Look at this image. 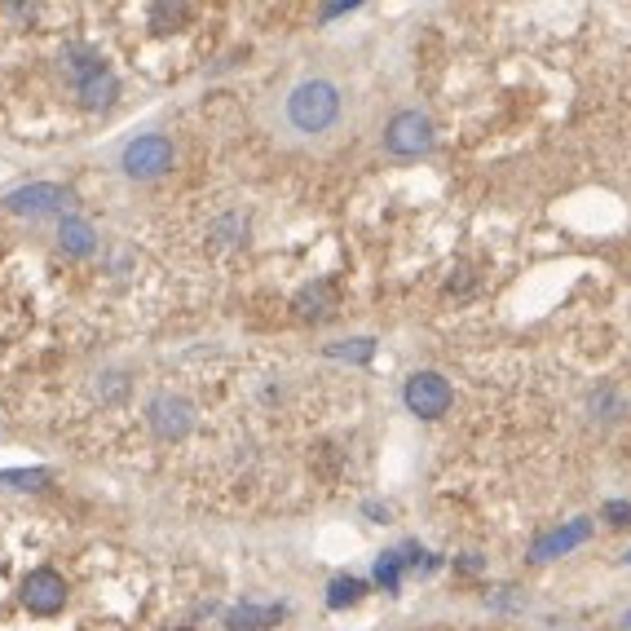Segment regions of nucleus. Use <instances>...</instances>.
Masks as SVG:
<instances>
[{"instance_id":"f257e3e1","label":"nucleus","mask_w":631,"mask_h":631,"mask_svg":"<svg viewBox=\"0 0 631 631\" xmlns=\"http://www.w3.org/2000/svg\"><path fill=\"white\" fill-rule=\"evenodd\" d=\"M340 84L327 80V75H314V80H301L292 93H287V124L296 133H327L336 120H340Z\"/></svg>"},{"instance_id":"f03ea898","label":"nucleus","mask_w":631,"mask_h":631,"mask_svg":"<svg viewBox=\"0 0 631 631\" xmlns=\"http://www.w3.org/2000/svg\"><path fill=\"white\" fill-rule=\"evenodd\" d=\"M437 142V129L424 111H398L389 124H385V151L398 155V160H416V155H428Z\"/></svg>"},{"instance_id":"7ed1b4c3","label":"nucleus","mask_w":631,"mask_h":631,"mask_svg":"<svg viewBox=\"0 0 631 631\" xmlns=\"http://www.w3.org/2000/svg\"><path fill=\"white\" fill-rule=\"evenodd\" d=\"M120 169H124L133 182H155V177H164V173L173 169V142H169L164 133H142V138H133V142L124 146Z\"/></svg>"},{"instance_id":"20e7f679","label":"nucleus","mask_w":631,"mask_h":631,"mask_svg":"<svg viewBox=\"0 0 631 631\" xmlns=\"http://www.w3.org/2000/svg\"><path fill=\"white\" fill-rule=\"evenodd\" d=\"M403 403H407V411L420 416V420H441V416L450 411V403H455V389H450V380L437 376V372H416V376L407 380V389H403Z\"/></svg>"},{"instance_id":"39448f33","label":"nucleus","mask_w":631,"mask_h":631,"mask_svg":"<svg viewBox=\"0 0 631 631\" xmlns=\"http://www.w3.org/2000/svg\"><path fill=\"white\" fill-rule=\"evenodd\" d=\"M146 428L160 437V441H182L191 428H195V407L191 398L182 394H155L146 403Z\"/></svg>"},{"instance_id":"423d86ee","label":"nucleus","mask_w":631,"mask_h":631,"mask_svg":"<svg viewBox=\"0 0 631 631\" xmlns=\"http://www.w3.org/2000/svg\"><path fill=\"white\" fill-rule=\"evenodd\" d=\"M22 597H27V610H31V614H58V610L67 605V579H62L58 570H31Z\"/></svg>"},{"instance_id":"0eeeda50","label":"nucleus","mask_w":631,"mask_h":631,"mask_svg":"<svg viewBox=\"0 0 631 631\" xmlns=\"http://www.w3.org/2000/svg\"><path fill=\"white\" fill-rule=\"evenodd\" d=\"M71 204V191H62V186H49V182H35V186H22V191H13L9 200H4V208L9 212H58Z\"/></svg>"},{"instance_id":"6e6552de","label":"nucleus","mask_w":631,"mask_h":631,"mask_svg":"<svg viewBox=\"0 0 631 631\" xmlns=\"http://www.w3.org/2000/svg\"><path fill=\"white\" fill-rule=\"evenodd\" d=\"M592 535V521H570L566 530H552L535 543V561H552V557H566L570 548H579L583 539Z\"/></svg>"},{"instance_id":"1a4fd4ad","label":"nucleus","mask_w":631,"mask_h":631,"mask_svg":"<svg viewBox=\"0 0 631 631\" xmlns=\"http://www.w3.org/2000/svg\"><path fill=\"white\" fill-rule=\"evenodd\" d=\"M58 243L67 256H89L98 247V230L84 221V216H62V230H58Z\"/></svg>"},{"instance_id":"9d476101","label":"nucleus","mask_w":631,"mask_h":631,"mask_svg":"<svg viewBox=\"0 0 631 631\" xmlns=\"http://www.w3.org/2000/svg\"><path fill=\"white\" fill-rule=\"evenodd\" d=\"M278 619H283V610H278V605H265V610H256V605H238V610L230 614V628L256 631V628H269V623H278Z\"/></svg>"},{"instance_id":"9b49d317","label":"nucleus","mask_w":631,"mask_h":631,"mask_svg":"<svg viewBox=\"0 0 631 631\" xmlns=\"http://www.w3.org/2000/svg\"><path fill=\"white\" fill-rule=\"evenodd\" d=\"M403 566H407V557H403V552H385V557L376 561V583H380L385 592H398V583H403Z\"/></svg>"},{"instance_id":"f8f14e48","label":"nucleus","mask_w":631,"mask_h":631,"mask_svg":"<svg viewBox=\"0 0 631 631\" xmlns=\"http://www.w3.org/2000/svg\"><path fill=\"white\" fill-rule=\"evenodd\" d=\"M358 597H363V579H336V583L327 588V605H332V610L358 605Z\"/></svg>"},{"instance_id":"ddd939ff","label":"nucleus","mask_w":631,"mask_h":631,"mask_svg":"<svg viewBox=\"0 0 631 631\" xmlns=\"http://www.w3.org/2000/svg\"><path fill=\"white\" fill-rule=\"evenodd\" d=\"M327 354H332V358H349V363H367V358L376 354V345H372V340H340V345H332Z\"/></svg>"},{"instance_id":"4468645a","label":"nucleus","mask_w":631,"mask_h":631,"mask_svg":"<svg viewBox=\"0 0 631 631\" xmlns=\"http://www.w3.org/2000/svg\"><path fill=\"white\" fill-rule=\"evenodd\" d=\"M44 481V472H0V486H40Z\"/></svg>"},{"instance_id":"2eb2a0df","label":"nucleus","mask_w":631,"mask_h":631,"mask_svg":"<svg viewBox=\"0 0 631 631\" xmlns=\"http://www.w3.org/2000/svg\"><path fill=\"white\" fill-rule=\"evenodd\" d=\"M605 521L610 526H631V503H605Z\"/></svg>"},{"instance_id":"dca6fc26","label":"nucleus","mask_w":631,"mask_h":631,"mask_svg":"<svg viewBox=\"0 0 631 631\" xmlns=\"http://www.w3.org/2000/svg\"><path fill=\"white\" fill-rule=\"evenodd\" d=\"M623 628H631V614H628V619H623Z\"/></svg>"},{"instance_id":"f3484780","label":"nucleus","mask_w":631,"mask_h":631,"mask_svg":"<svg viewBox=\"0 0 631 631\" xmlns=\"http://www.w3.org/2000/svg\"><path fill=\"white\" fill-rule=\"evenodd\" d=\"M623 561H628V566H631V552H628V557H623Z\"/></svg>"}]
</instances>
